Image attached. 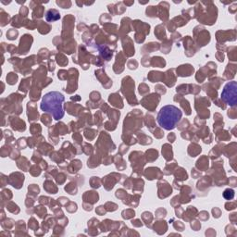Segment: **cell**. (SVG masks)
Returning a JSON list of instances; mask_svg holds the SVG:
<instances>
[{"label": "cell", "mask_w": 237, "mask_h": 237, "mask_svg": "<svg viewBox=\"0 0 237 237\" xmlns=\"http://www.w3.org/2000/svg\"><path fill=\"white\" fill-rule=\"evenodd\" d=\"M31 131L33 132V134H37V131L40 132H41V127L39 124H33L31 127Z\"/></svg>", "instance_id": "b9f144b4"}, {"label": "cell", "mask_w": 237, "mask_h": 237, "mask_svg": "<svg viewBox=\"0 0 237 237\" xmlns=\"http://www.w3.org/2000/svg\"><path fill=\"white\" fill-rule=\"evenodd\" d=\"M230 219H231V221H233V222H234V223H235V221H236V220H235V219H236V213L232 214Z\"/></svg>", "instance_id": "816d5d0a"}, {"label": "cell", "mask_w": 237, "mask_h": 237, "mask_svg": "<svg viewBox=\"0 0 237 237\" xmlns=\"http://www.w3.org/2000/svg\"><path fill=\"white\" fill-rule=\"evenodd\" d=\"M122 216H123V218H125V219H129V218L134 216V211H133V210H131V209L124 210V211L122 212Z\"/></svg>", "instance_id": "74e56055"}, {"label": "cell", "mask_w": 237, "mask_h": 237, "mask_svg": "<svg viewBox=\"0 0 237 237\" xmlns=\"http://www.w3.org/2000/svg\"><path fill=\"white\" fill-rule=\"evenodd\" d=\"M59 18H60V14L57 9H49L46 15V19L49 22L56 21V20H59Z\"/></svg>", "instance_id": "2e32d148"}, {"label": "cell", "mask_w": 237, "mask_h": 237, "mask_svg": "<svg viewBox=\"0 0 237 237\" xmlns=\"http://www.w3.org/2000/svg\"><path fill=\"white\" fill-rule=\"evenodd\" d=\"M168 139H169V141L170 142H174V140H175V135H174V133L173 132H171L170 134H169V136H168Z\"/></svg>", "instance_id": "f907efd6"}, {"label": "cell", "mask_w": 237, "mask_h": 237, "mask_svg": "<svg viewBox=\"0 0 237 237\" xmlns=\"http://www.w3.org/2000/svg\"><path fill=\"white\" fill-rule=\"evenodd\" d=\"M147 92H149V87L146 86L145 83H143V84H141V85L139 86V93H140V94L145 95V93H147Z\"/></svg>", "instance_id": "60d3db41"}, {"label": "cell", "mask_w": 237, "mask_h": 237, "mask_svg": "<svg viewBox=\"0 0 237 237\" xmlns=\"http://www.w3.org/2000/svg\"><path fill=\"white\" fill-rule=\"evenodd\" d=\"M181 106L183 109V110L185 111L186 115H190L191 114V109H190V105L189 102L185 99H182V101L181 102Z\"/></svg>", "instance_id": "1f68e13d"}, {"label": "cell", "mask_w": 237, "mask_h": 237, "mask_svg": "<svg viewBox=\"0 0 237 237\" xmlns=\"http://www.w3.org/2000/svg\"><path fill=\"white\" fill-rule=\"evenodd\" d=\"M162 173L158 168H148L145 172V176L148 180H153L157 177H161Z\"/></svg>", "instance_id": "4fadbf2b"}, {"label": "cell", "mask_w": 237, "mask_h": 237, "mask_svg": "<svg viewBox=\"0 0 237 237\" xmlns=\"http://www.w3.org/2000/svg\"><path fill=\"white\" fill-rule=\"evenodd\" d=\"M223 197L227 200H231L235 197V191L231 188H228L223 193Z\"/></svg>", "instance_id": "4dcf8cb0"}, {"label": "cell", "mask_w": 237, "mask_h": 237, "mask_svg": "<svg viewBox=\"0 0 237 237\" xmlns=\"http://www.w3.org/2000/svg\"><path fill=\"white\" fill-rule=\"evenodd\" d=\"M225 208L227 210H232V209H235L236 208V202H230V203H226Z\"/></svg>", "instance_id": "7bdbcfd3"}, {"label": "cell", "mask_w": 237, "mask_h": 237, "mask_svg": "<svg viewBox=\"0 0 237 237\" xmlns=\"http://www.w3.org/2000/svg\"><path fill=\"white\" fill-rule=\"evenodd\" d=\"M236 7H237V6H236V3L235 2H234V5L233 6H231L230 7H229V11L231 12V13H235V11H236Z\"/></svg>", "instance_id": "c3c4849f"}, {"label": "cell", "mask_w": 237, "mask_h": 237, "mask_svg": "<svg viewBox=\"0 0 237 237\" xmlns=\"http://www.w3.org/2000/svg\"><path fill=\"white\" fill-rule=\"evenodd\" d=\"M145 155H146L145 157H146V159H147L148 161L150 160V158H152V159H151V161H154L155 159H158L159 153H158L157 150H148V151L145 153Z\"/></svg>", "instance_id": "f546056e"}, {"label": "cell", "mask_w": 237, "mask_h": 237, "mask_svg": "<svg viewBox=\"0 0 237 237\" xmlns=\"http://www.w3.org/2000/svg\"><path fill=\"white\" fill-rule=\"evenodd\" d=\"M181 111L177 107L167 105L163 107L158 114V122L159 126L165 130L171 131L174 129L181 118Z\"/></svg>", "instance_id": "7a4b0ae2"}, {"label": "cell", "mask_w": 237, "mask_h": 237, "mask_svg": "<svg viewBox=\"0 0 237 237\" xmlns=\"http://www.w3.org/2000/svg\"><path fill=\"white\" fill-rule=\"evenodd\" d=\"M18 35V32L17 31H15V30H13V29H11L7 34V36L8 37V39H16V36Z\"/></svg>", "instance_id": "ab89813d"}, {"label": "cell", "mask_w": 237, "mask_h": 237, "mask_svg": "<svg viewBox=\"0 0 237 237\" xmlns=\"http://www.w3.org/2000/svg\"><path fill=\"white\" fill-rule=\"evenodd\" d=\"M201 146L195 145V144H193L189 146V149H188V153L191 155V157H196L200 152H201Z\"/></svg>", "instance_id": "603a6c76"}, {"label": "cell", "mask_w": 237, "mask_h": 237, "mask_svg": "<svg viewBox=\"0 0 237 237\" xmlns=\"http://www.w3.org/2000/svg\"><path fill=\"white\" fill-rule=\"evenodd\" d=\"M228 116H229L231 118H233V119H235V118H236L237 112L235 107H233V109H232L231 110H229V111H228Z\"/></svg>", "instance_id": "ee69618b"}, {"label": "cell", "mask_w": 237, "mask_h": 237, "mask_svg": "<svg viewBox=\"0 0 237 237\" xmlns=\"http://www.w3.org/2000/svg\"><path fill=\"white\" fill-rule=\"evenodd\" d=\"M196 167L201 171L207 170L208 168V159L207 157H202L200 159H198Z\"/></svg>", "instance_id": "7402d4cb"}, {"label": "cell", "mask_w": 237, "mask_h": 237, "mask_svg": "<svg viewBox=\"0 0 237 237\" xmlns=\"http://www.w3.org/2000/svg\"><path fill=\"white\" fill-rule=\"evenodd\" d=\"M124 4H125L126 6H131V5H132V4H133V2H126V1H125V2H124Z\"/></svg>", "instance_id": "db71d44e"}, {"label": "cell", "mask_w": 237, "mask_h": 237, "mask_svg": "<svg viewBox=\"0 0 237 237\" xmlns=\"http://www.w3.org/2000/svg\"><path fill=\"white\" fill-rule=\"evenodd\" d=\"M146 16L148 17H157L158 16V7L155 6H150L146 8Z\"/></svg>", "instance_id": "f1b7e54d"}, {"label": "cell", "mask_w": 237, "mask_h": 237, "mask_svg": "<svg viewBox=\"0 0 237 237\" xmlns=\"http://www.w3.org/2000/svg\"><path fill=\"white\" fill-rule=\"evenodd\" d=\"M57 4L63 8H69L71 6L70 1H57Z\"/></svg>", "instance_id": "8d00e7d4"}, {"label": "cell", "mask_w": 237, "mask_h": 237, "mask_svg": "<svg viewBox=\"0 0 237 237\" xmlns=\"http://www.w3.org/2000/svg\"><path fill=\"white\" fill-rule=\"evenodd\" d=\"M151 65L154 67H159V68H163L166 65V62L164 59L160 58V57H155L151 59Z\"/></svg>", "instance_id": "d4e9b609"}, {"label": "cell", "mask_w": 237, "mask_h": 237, "mask_svg": "<svg viewBox=\"0 0 237 237\" xmlns=\"http://www.w3.org/2000/svg\"><path fill=\"white\" fill-rule=\"evenodd\" d=\"M155 34L158 36L159 39H160V40H165L166 34H165V31H164L163 25H159V26H157V28L155 29Z\"/></svg>", "instance_id": "484cf974"}, {"label": "cell", "mask_w": 237, "mask_h": 237, "mask_svg": "<svg viewBox=\"0 0 237 237\" xmlns=\"http://www.w3.org/2000/svg\"><path fill=\"white\" fill-rule=\"evenodd\" d=\"M40 4H41L40 2H36V6L32 7L34 9V12H33V18L34 19H39V18H42L44 16L43 15L44 14V7L41 6Z\"/></svg>", "instance_id": "e0dca14e"}, {"label": "cell", "mask_w": 237, "mask_h": 237, "mask_svg": "<svg viewBox=\"0 0 237 237\" xmlns=\"http://www.w3.org/2000/svg\"><path fill=\"white\" fill-rule=\"evenodd\" d=\"M109 100L111 103V105H113L114 107H117V108H119V109H121L123 107L122 100H121V98H120L118 94H112V95H110Z\"/></svg>", "instance_id": "ac0fdd59"}, {"label": "cell", "mask_w": 237, "mask_h": 237, "mask_svg": "<svg viewBox=\"0 0 237 237\" xmlns=\"http://www.w3.org/2000/svg\"><path fill=\"white\" fill-rule=\"evenodd\" d=\"M147 45H148V46L144 47L143 49L147 48V52H148V53H150V52H152V51L157 50V49L159 48V44H157V43H150V44H147Z\"/></svg>", "instance_id": "d6a6232c"}, {"label": "cell", "mask_w": 237, "mask_h": 237, "mask_svg": "<svg viewBox=\"0 0 237 237\" xmlns=\"http://www.w3.org/2000/svg\"><path fill=\"white\" fill-rule=\"evenodd\" d=\"M115 174H116V173H112V174L108 175V176H106V177L103 179V183H104V186L106 187L107 190L112 189L113 186H114V184H115V182H117L118 180H119V178H118L119 176L116 178V179H114Z\"/></svg>", "instance_id": "7c38bea8"}, {"label": "cell", "mask_w": 237, "mask_h": 237, "mask_svg": "<svg viewBox=\"0 0 237 237\" xmlns=\"http://www.w3.org/2000/svg\"><path fill=\"white\" fill-rule=\"evenodd\" d=\"M159 102V96L156 94H152L150 96H147L145 98H143L142 101H141L142 105L145 109H147L151 111H153L158 107Z\"/></svg>", "instance_id": "5b68a950"}, {"label": "cell", "mask_w": 237, "mask_h": 237, "mask_svg": "<svg viewBox=\"0 0 237 237\" xmlns=\"http://www.w3.org/2000/svg\"><path fill=\"white\" fill-rule=\"evenodd\" d=\"M122 46H123V48L125 50V54L128 57H131V56L134 55V47H133L132 41L131 38L126 36L124 39H122Z\"/></svg>", "instance_id": "9c48e42d"}, {"label": "cell", "mask_w": 237, "mask_h": 237, "mask_svg": "<svg viewBox=\"0 0 237 237\" xmlns=\"http://www.w3.org/2000/svg\"><path fill=\"white\" fill-rule=\"evenodd\" d=\"M235 72H236V65L233 64V63H229L227 66V69L224 72V78L226 80L233 79L235 76Z\"/></svg>", "instance_id": "5bb4252c"}, {"label": "cell", "mask_w": 237, "mask_h": 237, "mask_svg": "<svg viewBox=\"0 0 237 237\" xmlns=\"http://www.w3.org/2000/svg\"><path fill=\"white\" fill-rule=\"evenodd\" d=\"M216 57H217V59H219V61L223 62V60H224V55H223V53H222V52H221V51H220L219 53H217Z\"/></svg>", "instance_id": "7dc6e473"}, {"label": "cell", "mask_w": 237, "mask_h": 237, "mask_svg": "<svg viewBox=\"0 0 237 237\" xmlns=\"http://www.w3.org/2000/svg\"><path fill=\"white\" fill-rule=\"evenodd\" d=\"M33 42V38L31 35L25 34L21 40H20V46L23 45V47H21L20 48V54H26L27 51L31 48V44Z\"/></svg>", "instance_id": "52a82bcc"}, {"label": "cell", "mask_w": 237, "mask_h": 237, "mask_svg": "<svg viewBox=\"0 0 237 237\" xmlns=\"http://www.w3.org/2000/svg\"><path fill=\"white\" fill-rule=\"evenodd\" d=\"M134 81H132L130 77H125L122 80L121 92L124 94L130 105H138V102L134 96Z\"/></svg>", "instance_id": "277c9868"}, {"label": "cell", "mask_w": 237, "mask_h": 237, "mask_svg": "<svg viewBox=\"0 0 237 237\" xmlns=\"http://www.w3.org/2000/svg\"><path fill=\"white\" fill-rule=\"evenodd\" d=\"M212 212H213V214H214L213 216L216 217V218H219V217L221 216V210L218 209V208H216L212 210Z\"/></svg>", "instance_id": "681fc988"}, {"label": "cell", "mask_w": 237, "mask_h": 237, "mask_svg": "<svg viewBox=\"0 0 237 237\" xmlns=\"http://www.w3.org/2000/svg\"><path fill=\"white\" fill-rule=\"evenodd\" d=\"M27 14H28V8L26 7H21V8H20V16L26 17Z\"/></svg>", "instance_id": "f6af8a7d"}, {"label": "cell", "mask_w": 237, "mask_h": 237, "mask_svg": "<svg viewBox=\"0 0 237 237\" xmlns=\"http://www.w3.org/2000/svg\"><path fill=\"white\" fill-rule=\"evenodd\" d=\"M229 183H230V185L231 186H233V187H235L236 186V178L235 177H231L230 178V181H229Z\"/></svg>", "instance_id": "bcb514c9"}, {"label": "cell", "mask_w": 237, "mask_h": 237, "mask_svg": "<svg viewBox=\"0 0 237 237\" xmlns=\"http://www.w3.org/2000/svg\"><path fill=\"white\" fill-rule=\"evenodd\" d=\"M162 154L164 156V158L167 160H171L172 159V146L170 145H164L162 146Z\"/></svg>", "instance_id": "44dd1931"}, {"label": "cell", "mask_w": 237, "mask_h": 237, "mask_svg": "<svg viewBox=\"0 0 237 237\" xmlns=\"http://www.w3.org/2000/svg\"><path fill=\"white\" fill-rule=\"evenodd\" d=\"M217 34H219L220 35L221 34V36L217 35V37H222V38H221L219 40L220 42H222V41H225V40L235 41L236 39V32H235V30H230V31H226V32L220 31Z\"/></svg>", "instance_id": "30bf717a"}, {"label": "cell", "mask_w": 237, "mask_h": 237, "mask_svg": "<svg viewBox=\"0 0 237 237\" xmlns=\"http://www.w3.org/2000/svg\"><path fill=\"white\" fill-rule=\"evenodd\" d=\"M28 110H29V111H31V113H28L29 120L33 121V120H35V119H37V118H38L39 114H38L37 110H35V106L32 107V103H30V102L28 103Z\"/></svg>", "instance_id": "ffe728a7"}, {"label": "cell", "mask_w": 237, "mask_h": 237, "mask_svg": "<svg viewBox=\"0 0 237 237\" xmlns=\"http://www.w3.org/2000/svg\"><path fill=\"white\" fill-rule=\"evenodd\" d=\"M163 78H164V73H161V72L151 71V72L148 74V79H149L152 83H156V82L162 81Z\"/></svg>", "instance_id": "d6986e66"}, {"label": "cell", "mask_w": 237, "mask_h": 237, "mask_svg": "<svg viewBox=\"0 0 237 237\" xmlns=\"http://www.w3.org/2000/svg\"><path fill=\"white\" fill-rule=\"evenodd\" d=\"M157 87H158V88H159V89H161V87H162V86H161V85H158ZM165 93H166V90H165V89H163V91H161V92H160V94H165Z\"/></svg>", "instance_id": "f5cc1de1"}, {"label": "cell", "mask_w": 237, "mask_h": 237, "mask_svg": "<svg viewBox=\"0 0 237 237\" xmlns=\"http://www.w3.org/2000/svg\"><path fill=\"white\" fill-rule=\"evenodd\" d=\"M158 186H159V195L162 192H164L161 198L167 197L168 195H170L172 194V187H171V185H170L166 181H159Z\"/></svg>", "instance_id": "ba28073f"}, {"label": "cell", "mask_w": 237, "mask_h": 237, "mask_svg": "<svg viewBox=\"0 0 237 237\" xmlns=\"http://www.w3.org/2000/svg\"><path fill=\"white\" fill-rule=\"evenodd\" d=\"M237 84L236 82L233 81L228 83L221 93V100L225 103L230 105L231 107H235L237 103V94H236Z\"/></svg>", "instance_id": "3957f363"}, {"label": "cell", "mask_w": 237, "mask_h": 237, "mask_svg": "<svg viewBox=\"0 0 237 237\" xmlns=\"http://www.w3.org/2000/svg\"><path fill=\"white\" fill-rule=\"evenodd\" d=\"M173 70H174V69H170V70H168L166 73H164V77H166L164 83H165L169 87L173 86L174 83H175V81H176V78H175V76L173 75V74H174V73H173Z\"/></svg>", "instance_id": "9a60e30c"}, {"label": "cell", "mask_w": 237, "mask_h": 237, "mask_svg": "<svg viewBox=\"0 0 237 237\" xmlns=\"http://www.w3.org/2000/svg\"><path fill=\"white\" fill-rule=\"evenodd\" d=\"M175 177L178 180H187L188 175L182 168H178V170L175 172Z\"/></svg>", "instance_id": "83f0119b"}, {"label": "cell", "mask_w": 237, "mask_h": 237, "mask_svg": "<svg viewBox=\"0 0 237 237\" xmlns=\"http://www.w3.org/2000/svg\"><path fill=\"white\" fill-rule=\"evenodd\" d=\"M145 123L147 125V128H149L150 130H152V127H155V124H154V118L150 115H146V118H145Z\"/></svg>", "instance_id": "e575fe53"}, {"label": "cell", "mask_w": 237, "mask_h": 237, "mask_svg": "<svg viewBox=\"0 0 237 237\" xmlns=\"http://www.w3.org/2000/svg\"><path fill=\"white\" fill-rule=\"evenodd\" d=\"M194 72V68L190 64L181 65L177 68V73L179 76H190Z\"/></svg>", "instance_id": "8fae6325"}, {"label": "cell", "mask_w": 237, "mask_h": 237, "mask_svg": "<svg viewBox=\"0 0 237 237\" xmlns=\"http://www.w3.org/2000/svg\"><path fill=\"white\" fill-rule=\"evenodd\" d=\"M158 7V16H159V18L161 19V20L165 21L168 20L169 18V4L167 2H160L159 4Z\"/></svg>", "instance_id": "8992f818"}, {"label": "cell", "mask_w": 237, "mask_h": 237, "mask_svg": "<svg viewBox=\"0 0 237 237\" xmlns=\"http://www.w3.org/2000/svg\"><path fill=\"white\" fill-rule=\"evenodd\" d=\"M17 79H18V76L14 73H9L8 76H7V80L8 83H10V84H14L16 83Z\"/></svg>", "instance_id": "d590c367"}, {"label": "cell", "mask_w": 237, "mask_h": 237, "mask_svg": "<svg viewBox=\"0 0 237 237\" xmlns=\"http://www.w3.org/2000/svg\"><path fill=\"white\" fill-rule=\"evenodd\" d=\"M91 186L95 188H98L100 186V181L97 179V177H92L91 180Z\"/></svg>", "instance_id": "f35d334b"}, {"label": "cell", "mask_w": 237, "mask_h": 237, "mask_svg": "<svg viewBox=\"0 0 237 237\" xmlns=\"http://www.w3.org/2000/svg\"><path fill=\"white\" fill-rule=\"evenodd\" d=\"M228 56H229L230 60H232V61H235V60H236V47H230Z\"/></svg>", "instance_id": "836d02e7"}, {"label": "cell", "mask_w": 237, "mask_h": 237, "mask_svg": "<svg viewBox=\"0 0 237 237\" xmlns=\"http://www.w3.org/2000/svg\"><path fill=\"white\" fill-rule=\"evenodd\" d=\"M63 102V95L57 91H52L45 95L40 108L43 111L52 114L55 119L59 120L64 116V110L62 106Z\"/></svg>", "instance_id": "6da1fadb"}, {"label": "cell", "mask_w": 237, "mask_h": 237, "mask_svg": "<svg viewBox=\"0 0 237 237\" xmlns=\"http://www.w3.org/2000/svg\"><path fill=\"white\" fill-rule=\"evenodd\" d=\"M37 26H38V29H39V32L41 34H47L49 31H50V26L47 23H45L44 21H39L37 22Z\"/></svg>", "instance_id": "4316f807"}, {"label": "cell", "mask_w": 237, "mask_h": 237, "mask_svg": "<svg viewBox=\"0 0 237 237\" xmlns=\"http://www.w3.org/2000/svg\"><path fill=\"white\" fill-rule=\"evenodd\" d=\"M44 188L49 193V194H56L58 192V188L55 186V184L50 181H47L44 183Z\"/></svg>", "instance_id": "cb8c5ba5"}]
</instances>
